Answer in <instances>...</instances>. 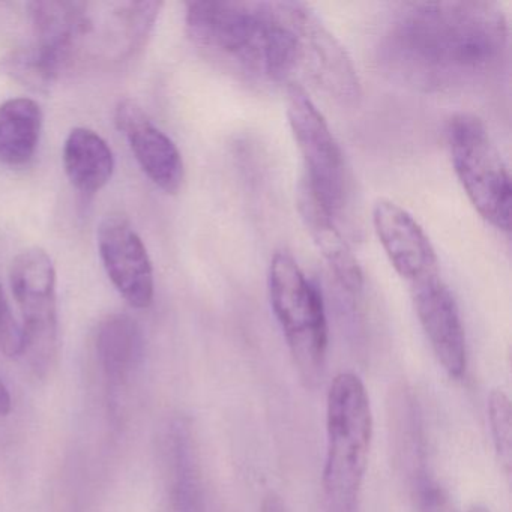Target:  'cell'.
I'll return each instance as SVG.
<instances>
[{
    "mask_svg": "<svg viewBox=\"0 0 512 512\" xmlns=\"http://www.w3.org/2000/svg\"><path fill=\"white\" fill-rule=\"evenodd\" d=\"M508 47V22L496 2H409L389 17L377 59L391 79L416 91L458 94L496 79Z\"/></svg>",
    "mask_w": 512,
    "mask_h": 512,
    "instance_id": "obj_1",
    "label": "cell"
},
{
    "mask_svg": "<svg viewBox=\"0 0 512 512\" xmlns=\"http://www.w3.org/2000/svg\"><path fill=\"white\" fill-rule=\"evenodd\" d=\"M373 440V412L361 377L340 373L326 400L325 512H359Z\"/></svg>",
    "mask_w": 512,
    "mask_h": 512,
    "instance_id": "obj_2",
    "label": "cell"
},
{
    "mask_svg": "<svg viewBox=\"0 0 512 512\" xmlns=\"http://www.w3.org/2000/svg\"><path fill=\"white\" fill-rule=\"evenodd\" d=\"M185 28L209 61L244 82L266 86L269 2L193 0L185 4Z\"/></svg>",
    "mask_w": 512,
    "mask_h": 512,
    "instance_id": "obj_3",
    "label": "cell"
},
{
    "mask_svg": "<svg viewBox=\"0 0 512 512\" xmlns=\"http://www.w3.org/2000/svg\"><path fill=\"white\" fill-rule=\"evenodd\" d=\"M268 287L272 311L299 376L307 388H314L325 376L328 358V320L322 292L287 251L272 256Z\"/></svg>",
    "mask_w": 512,
    "mask_h": 512,
    "instance_id": "obj_4",
    "label": "cell"
},
{
    "mask_svg": "<svg viewBox=\"0 0 512 512\" xmlns=\"http://www.w3.org/2000/svg\"><path fill=\"white\" fill-rule=\"evenodd\" d=\"M449 154L473 208L497 230H511V176L484 122L469 113L449 121Z\"/></svg>",
    "mask_w": 512,
    "mask_h": 512,
    "instance_id": "obj_5",
    "label": "cell"
},
{
    "mask_svg": "<svg viewBox=\"0 0 512 512\" xmlns=\"http://www.w3.org/2000/svg\"><path fill=\"white\" fill-rule=\"evenodd\" d=\"M287 118L304 160L302 178L334 217L349 208L353 179L340 143L305 88L290 85Z\"/></svg>",
    "mask_w": 512,
    "mask_h": 512,
    "instance_id": "obj_6",
    "label": "cell"
},
{
    "mask_svg": "<svg viewBox=\"0 0 512 512\" xmlns=\"http://www.w3.org/2000/svg\"><path fill=\"white\" fill-rule=\"evenodd\" d=\"M10 283L22 311L23 355L46 358L55 349L58 335L56 269L43 248L17 254L11 263Z\"/></svg>",
    "mask_w": 512,
    "mask_h": 512,
    "instance_id": "obj_7",
    "label": "cell"
},
{
    "mask_svg": "<svg viewBox=\"0 0 512 512\" xmlns=\"http://www.w3.org/2000/svg\"><path fill=\"white\" fill-rule=\"evenodd\" d=\"M97 239L101 262L119 295L131 307L148 308L154 301V266L130 218L110 212L101 220Z\"/></svg>",
    "mask_w": 512,
    "mask_h": 512,
    "instance_id": "obj_8",
    "label": "cell"
},
{
    "mask_svg": "<svg viewBox=\"0 0 512 512\" xmlns=\"http://www.w3.org/2000/svg\"><path fill=\"white\" fill-rule=\"evenodd\" d=\"M373 226L392 268L410 286L440 277L436 250L406 209L379 200L373 208Z\"/></svg>",
    "mask_w": 512,
    "mask_h": 512,
    "instance_id": "obj_9",
    "label": "cell"
},
{
    "mask_svg": "<svg viewBox=\"0 0 512 512\" xmlns=\"http://www.w3.org/2000/svg\"><path fill=\"white\" fill-rule=\"evenodd\" d=\"M413 307L431 350L451 379L466 373V334L460 310L442 277L410 286Z\"/></svg>",
    "mask_w": 512,
    "mask_h": 512,
    "instance_id": "obj_10",
    "label": "cell"
},
{
    "mask_svg": "<svg viewBox=\"0 0 512 512\" xmlns=\"http://www.w3.org/2000/svg\"><path fill=\"white\" fill-rule=\"evenodd\" d=\"M115 122L146 176L164 193L178 194L185 181V164L175 142L130 98L119 101Z\"/></svg>",
    "mask_w": 512,
    "mask_h": 512,
    "instance_id": "obj_11",
    "label": "cell"
},
{
    "mask_svg": "<svg viewBox=\"0 0 512 512\" xmlns=\"http://www.w3.org/2000/svg\"><path fill=\"white\" fill-rule=\"evenodd\" d=\"M34 46L64 71L73 64L94 32L91 5L76 0H37L29 4Z\"/></svg>",
    "mask_w": 512,
    "mask_h": 512,
    "instance_id": "obj_12",
    "label": "cell"
},
{
    "mask_svg": "<svg viewBox=\"0 0 512 512\" xmlns=\"http://www.w3.org/2000/svg\"><path fill=\"white\" fill-rule=\"evenodd\" d=\"M298 211L305 229L310 233L314 245L328 263L335 278L350 293L361 292L364 274L352 248L344 239L334 215L320 202L304 178L299 179L296 193Z\"/></svg>",
    "mask_w": 512,
    "mask_h": 512,
    "instance_id": "obj_13",
    "label": "cell"
},
{
    "mask_svg": "<svg viewBox=\"0 0 512 512\" xmlns=\"http://www.w3.org/2000/svg\"><path fill=\"white\" fill-rule=\"evenodd\" d=\"M389 425L395 466L413 496L431 478L427 469L421 409L415 395L404 386L391 394Z\"/></svg>",
    "mask_w": 512,
    "mask_h": 512,
    "instance_id": "obj_14",
    "label": "cell"
},
{
    "mask_svg": "<svg viewBox=\"0 0 512 512\" xmlns=\"http://www.w3.org/2000/svg\"><path fill=\"white\" fill-rule=\"evenodd\" d=\"M169 512H206L196 443L185 419L173 422L169 434Z\"/></svg>",
    "mask_w": 512,
    "mask_h": 512,
    "instance_id": "obj_15",
    "label": "cell"
},
{
    "mask_svg": "<svg viewBox=\"0 0 512 512\" xmlns=\"http://www.w3.org/2000/svg\"><path fill=\"white\" fill-rule=\"evenodd\" d=\"M64 167L71 184L83 194L103 190L115 172L109 143L89 128H74L64 143Z\"/></svg>",
    "mask_w": 512,
    "mask_h": 512,
    "instance_id": "obj_16",
    "label": "cell"
},
{
    "mask_svg": "<svg viewBox=\"0 0 512 512\" xmlns=\"http://www.w3.org/2000/svg\"><path fill=\"white\" fill-rule=\"evenodd\" d=\"M95 347L107 379L122 385L142 361V329L128 314H112L98 325Z\"/></svg>",
    "mask_w": 512,
    "mask_h": 512,
    "instance_id": "obj_17",
    "label": "cell"
},
{
    "mask_svg": "<svg viewBox=\"0 0 512 512\" xmlns=\"http://www.w3.org/2000/svg\"><path fill=\"white\" fill-rule=\"evenodd\" d=\"M43 122V110L31 98H11L0 104V163L28 164L37 152Z\"/></svg>",
    "mask_w": 512,
    "mask_h": 512,
    "instance_id": "obj_18",
    "label": "cell"
},
{
    "mask_svg": "<svg viewBox=\"0 0 512 512\" xmlns=\"http://www.w3.org/2000/svg\"><path fill=\"white\" fill-rule=\"evenodd\" d=\"M163 2H122L115 5L116 32L122 56L139 52L148 43Z\"/></svg>",
    "mask_w": 512,
    "mask_h": 512,
    "instance_id": "obj_19",
    "label": "cell"
},
{
    "mask_svg": "<svg viewBox=\"0 0 512 512\" xmlns=\"http://www.w3.org/2000/svg\"><path fill=\"white\" fill-rule=\"evenodd\" d=\"M0 73L34 91H47L58 80L61 71L37 49H19L0 61Z\"/></svg>",
    "mask_w": 512,
    "mask_h": 512,
    "instance_id": "obj_20",
    "label": "cell"
},
{
    "mask_svg": "<svg viewBox=\"0 0 512 512\" xmlns=\"http://www.w3.org/2000/svg\"><path fill=\"white\" fill-rule=\"evenodd\" d=\"M488 421L494 451L506 475H511L512 466V410L511 400L505 392L494 389L488 395Z\"/></svg>",
    "mask_w": 512,
    "mask_h": 512,
    "instance_id": "obj_21",
    "label": "cell"
},
{
    "mask_svg": "<svg viewBox=\"0 0 512 512\" xmlns=\"http://www.w3.org/2000/svg\"><path fill=\"white\" fill-rule=\"evenodd\" d=\"M0 350L7 356L23 355V329L19 325L10 301L0 283Z\"/></svg>",
    "mask_w": 512,
    "mask_h": 512,
    "instance_id": "obj_22",
    "label": "cell"
},
{
    "mask_svg": "<svg viewBox=\"0 0 512 512\" xmlns=\"http://www.w3.org/2000/svg\"><path fill=\"white\" fill-rule=\"evenodd\" d=\"M418 512H457L445 488L430 479L412 496Z\"/></svg>",
    "mask_w": 512,
    "mask_h": 512,
    "instance_id": "obj_23",
    "label": "cell"
},
{
    "mask_svg": "<svg viewBox=\"0 0 512 512\" xmlns=\"http://www.w3.org/2000/svg\"><path fill=\"white\" fill-rule=\"evenodd\" d=\"M262 512H289L286 503L278 494L269 493L262 503Z\"/></svg>",
    "mask_w": 512,
    "mask_h": 512,
    "instance_id": "obj_24",
    "label": "cell"
},
{
    "mask_svg": "<svg viewBox=\"0 0 512 512\" xmlns=\"http://www.w3.org/2000/svg\"><path fill=\"white\" fill-rule=\"evenodd\" d=\"M11 410V395L7 386L0 380V415H7Z\"/></svg>",
    "mask_w": 512,
    "mask_h": 512,
    "instance_id": "obj_25",
    "label": "cell"
},
{
    "mask_svg": "<svg viewBox=\"0 0 512 512\" xmlns=\"http://www.w3.org/2000/svg\"><path fill=\"white\" fill-rule=\"evenodd\" d=\"M467 512H490V509L485 508V506L482 505H475L472 506V508H470Z\"/></svg>",
    "mask_w": 512,
    "mask_h": 512,
    "instance_id": "obj_26",
    "label": "cell"
}]
</instances>
